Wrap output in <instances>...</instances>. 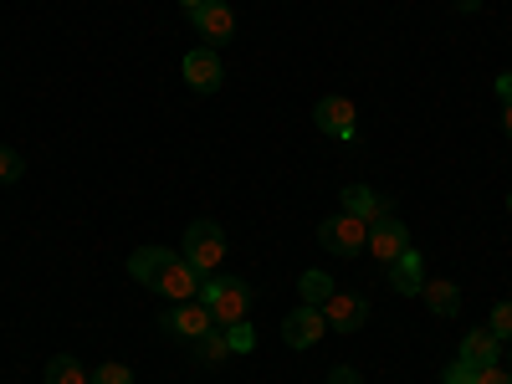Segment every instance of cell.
Instances as JSON below:
<instances>
[{"label": "cell", "instance_id": "6da1fadb", "mask_svg": "<svg viewBox=\"0 0 512 384\" xmlns=\"http://www.w3.org/2000/svg\"><path fill=\"white\" fill-rule=\"evenodd\" d=\"M200 303L210 308V318H216V328H231L241 318H251V282L241 277H205L200 282Z\"/></svg>", "mask_w": 512, "mask_h": 384}, {"label": "cell", "instance_id": "7a4b0ae2", "mask_svg": "<svg viewBox=\"0 0 512 384\" xmlns=\"http://www.w3.org/2000/svg\"><path fill=\"white\" fill-rule=\"evenodd\" d=\"M180 256L200 272V277H216L221 262H226V231L216 221H190L185 236H180Z\"/></svg>", "mask_w": 512, "mask_h": 384}, {"label": "cell", "instance_id": "3957f363", "mask_svg": "<svg viewBox=\"0 0 512 384\" xmlns=\"http://www.w3.org/2000/svg\"><path fill=\"white\" fill-rule=\"evenodd\" d=\"M318 246L333 251V256H359V251L369 246V221L349 216V210H338V216H328V221L318 226Z\"/></svg>", "mask_w": 512, "mask_h": 384}, {"label": "cell", "instance_id": "277c9868", "mask_svg": "<svg viewBox=\"0 0 512 384\" xmlns=\"http://www.w3.org/2000/svg\"><path fill=\"white\" fill-rule=\"evenodd\" d=\"M313 123L323 128L328 139H338V144H354V139H359V108H354L349 98H338V93L318 98V108H313Z\"/></svg>", "mask_w": 512, "mask_h": 384}, {"label": "cell", "instance_id": "5b68a950", "mask_svg": "<svg viewBox=\"0 0 512 384\" xmlns=\"http://www.w3.org/2000/svg\"><path fill=\"white\" fill-rule=\"evenodd\" d=\"M379 267H390V262H400V256L410 251V231H405V221L400 216H379V221H369V246H364Z\"/></svg>", "mask_w": 512, "mask_h": 384}, {"label": "cell", "instance_id": "8992f818", "mask_svg": "<svg viewBox=\"0 0 512 384\" xmlns=\"http://www.w3.org/2000/svg\"><path fill=\"white\" fill-rule=\"evenodd\" d=\"M159 328H164L169 338H185V344H195L200 333L216 328V318H210V308L200 303V297H190V303H169V313L159 318Z\"/></svg>", "mask_w": 512, "mask_h": 384}, {"label": "cell", "instance_id": "52a82bcc", "mask_svg": "<svg viewBox=\"0 0 512 384\" xmlns=\"http://www.w3.org/2000/svg\"><path fill=\"white\" fill-rule=\"evenodd\" d=\"M323 333H328V318H323V308L297 303V308L282 318V344H287V349H313Z\"/></svg>", "mask_w": 512, "mask_h": 384}, {"label": "cell", "instance_id": "ba28073f", "mask_svg": "<svg viewBox=\"0 0 512 384\" xmlns=\"http://www.w3.org/2000/svg\"><path fill=\"white\" fill-rule=\"evenodd\" d=\"M180 72H185V82H190V93H221V82H226V67H221L216 47H195V52H185Z\"/></svg>", "mask_w": 512, "mask_h": 384}, {"label": "cell", "instance_id": "9c48e42d", "mask_svg": "<svg viewBox=\"0 0 512 384\" xmlns=\"http://www.w3.org/2000/svg\"><path fill=\"white\" fill-rule=\"evenodd\" d=\"M190 21L205 36V47H226V41L236 36V11L226 6V0H205L200 11H190Z\"/></svg>", "mask_w": 512, "mask_h": 384}, {"label": "cell", "instance_id": "30bf717a", "mask_svg": "<svg viewBox=\"0 0 512 384\" xmlns=\"http://www.w3.org/2000/svg\"><path fill=\"white\" fill-rule=\"evenodd\" d=\"M323 318H328V328H338V333H359L364 318H369V297H364V292H333L328 303H323Z\"/></svg>", "mask_w": 512, "mask_h": 384}, {"label": "cell", "instance_id": "8fae6325", "mask_svg": "<svg viewBox=\"0 0 512 384\" xmlns=\"http://www.w3.org/2000/svg\"><path fill=\"white\" fill-rule=\"evenodd\" d=\"M200 272L185 262V256H169V267H164V277H159V287L154 292H164L169 303H190V297H200Z\"/></svg>", "mask_w": 512, "mask_h": 384}, {"label": "cell", "instance_id": "7c38bea8", "mask_svg": "<svg viewBox=\"0 0 512 384\" xmlns=\"http://www.w3.org/2000/svg\"><path fill=\"white\" fill-rule=\"evenodd\" d=\"M338 210H349L359 221H379V216H390V195H379L369 185H344L338 190Z\"/></svg>", "mask_w": 512, "mask_h": 384}, {"label": "cell", "instance_id": "4fadbf2b", "mask_svg": "<svg viewBox=\"0 0 512 384\" xmlns=\"http://www.w3.org/2000/svg\"><path fill=\"white\" fill-rule=\"evenodd\" d=\"M169 246H139L134 256H128V277H134L139 287H159V277H164V267H169Z\"/></svg>", "mask_w": 512, "mask_h": 384}, {"label": "cell", "instance_id": "5bb4252c", "mask_svg": "<svg viewBox=\"0 0 512 384\" xmlns=\"http://www.w3.org/2000/svg\"><path fill=\"white\" fill-rule=\"evenodd\" d=\"M390 287L400 297H420V287H425V256L415 246L400 256V262H390Z\"/></svg>", "mask_w": 512, "mask_h": 384}, {"label": "cell", "instance_id": "9a60e30c", "mask_svg": "<svg viewBox=\"0 0 512 384\" xmlns=\"http://www.w3.org/2000/svg\"><path fill=\"white\" fill-rule=\"evenodd\" d=\"M456 359H466V364H502V338L492 333V328H472V333H466L461 338V354Z\"/></svg>", "mask_w": 512, "mask_h": 384}, {"label": "cell", "instance_id": "2e32d148", "mask_svg": "<svg viewBox=\"0 0 512 384\" xmlns=\"http://www.w3.org/2000/svg\"><path fill=\"white\" fill-rule=\"evenodd\" d=\"M420 297H425V308H431L436 318H456L461 313V287L446 282V277H425Z\"/></svg>", "mask_w": 512, "mask_h": 384}, {"label": "cell", "instance_id": "e0dca14e", "mask_svg": "<svg viewBox=\"0 0 512 384\" xmlns=\"http://www.w3.org/2000/svg\"><path fill=\"white\" fill-rule=\"evenodd\" d=\"M41 384H93V374L72 354H57V359H47V369H41Z\"/></svg>", "mask_w": 512, "mask_h": 384}, {"label": "cell", "instance_id": "ac0fdd59", "mask_svg": "<svg viewBox=\"0 0 512 384\" xmlns=\"http://www.w3.org/2000/svg\"><path fill=\"white\" fill-rule=\"evenodd\" d=\"M195 359H200L205 369L226 364V359H231V338H226V328H210V333H200V338H195Z\"/></svg>", "mask_w": 512, "mask_h": 384}, {"label": "cell", "instance_id": "d6986e66", "mask_svg": "<svg viewBox=\"0 0 512 384\" xmlns=\"http://www.w3.org/2000/svg\"><path fill=\"white\" fill-rule=\"evenodd\" d=\"M333 292H338V287H333L328 272H303V277H297V303H308V308H323Z\"/></svg>", "mask_w": 512, "mask_h": 384}, {"label": "cell", "instance_id": "ffe728a7", "mask_svg": "<svg viewBox=\"0 0 512 384\" xmlns=\"http://www.w3.org/2000/svg\"><path fill=\"white\" fill-rule=\"evenodd\" d=\"M93 384H134V369L118 364V359H108V364L93 369Z\"/></svg>", "mask_w": 512, "mask_h": 384}, {"label": "cell", "instance_id": "44dd1931", "mask_svg": "<svg viewBox=\"0 0 512 384\" xmlns=\"http://www.w3.org/2000/svg\"><path fill=\"white\" fill-rule=\"evenodd\" d=\"M226 338H231V354H251L256 349V333H251V323L241 318V323H231L226 328Z\"/></svg>", "mask_w": 512, "mask_h": 384}, {"label": "cell", "instance_id": "7402d4cb", "mask_svg": "<svg viewBox=\"0 0 512 384\" xmlns=\"http://www.w3.org/2000/svg\"><path fill=\"white\" fill-rule=\"evenodd\" d=\"M441 384H477V364H466V359H451Z\"/></svg>", "mask_w": 512, "mask_h": 384}, {"label": "cell", "instance_id": "603a6c76", "mask_svg": "<svg viewBox=\"0 0 512 384\" xmlns=\"http://www.w3.org/2000/svg\"><path fill=\"white\" fill-rule=\"evenodd\" d=\"M487 328L507 344V338H512V303H497V308H492V318H487Z\"/></svg>", "mask_w": 512, "mask_h": 384}, {"label": "cell", "instance_id": "cb8c5ba5", "mask_svg": "<svg viewBox=\"0 0 512 384\" xmlns=\"http://www.w3.org/2000/svg\"><path fill=\"white\" fill-rule=\"evenodd\" d=\"M26 175V159L16 149H0V180H21Z\"/></svg>", "mask_w": 512, "mask_h": 384}, {"label": "cell", "instance_id": "d4e9b609", "mask_svg": "<svg viewBox=\"0 0 512 384\" xmlns=\"http://www.w3.org/2000/svg\"><path fill=\"white\" fill-rule=\"evenodd\" d=\"M477 384H512V369H502V364H482V369H477Z\"/></svg>", "mask_w": 512, "mask_h": 384}, {"label": "cell", "instance_id": "484cf974", "mask_svg": "<svg viewBox=\"0 0 512 384\" xmlns=\"http://www.w3.org/2000/svg\"><path fill=\"white\" fill-rule=\"evenodd\" d=\"M323 384H364V379H359V369L338 364V369H328V379H323Z\"/></svg>", "mask_w": 512, "mask_h": 384}, {"label": "cell", "instance_id": "4316f807", "mask_svg": "<svg viewBox=\"0 0 512 384\" xmlns=\"http://www.w3.org/2000/svg\"><path fill=\"white\" fill-rule=\"evenodd\" d=\"M492 88H497V98H502V108H507V103H512V72H502Z\"/></svg>", "mask_w": 512, "mask_h": 384}, {"label": "cell", "instance_id": "83f0119b", "mask_svg": "<svg viewBox=\"0 0 512 384\" xmlns=\"http://www.w3.org/2000/svg\"><path fill=\"white\" fill-rule=\"evenodd\" d=\"M451 6H456V11H466V16H472V11H482V0H451Z\"/></svg>", "mask_w": 512, "mask_h": 384}, {"label": "cell", "instance_id": "f1b7e54d", "mask_svg": "<svg viewBox=\"0 0 512 384\" xmlns=\"http://www.w3.org/2000/svg\"><path fill=\"white\" fill-rule=\"evenodd\" d=\"M502 134H507V139H512V103H507V108H502Z\"/></svg>", "mask_w": 512, "mask_h": 384}, {"label": "cell", "instance_id": "f546056e", "mask_svg": "<svg viewBox=\"0 0 512 384\" xmlns=\"http://www.w3.org/2000/svg\"><path fill=\"white\" fill-rule=\"evenodd\" d=\"M180 6H185V11H200V6H205V0H180Z\"/></svg>", "mask_w": 512, "mask_h": 384}, {"label": "cell", "instance_id": "4dcf8cb0", "mask_svg": "<svg viewBox=\"0 0 512 384\" xmlns=\"http://www.w3.org/2000/svg\"><path fill=\"white\" fill-rule=\"evenodd\" d=\"M507 210H512V195H507Z\"/></svg>", "mask_w": 512, "mask_h": 384}, {"label": "cell", "instance_id": "1f68e13d", "mask_svg": "<svg viewBox=\"0 0 512 384\" xmlns=\"http://www.w3.org/2000/svg\"><path fill=\"white\" fill-rule=\"evenodd\" d=\"M507 344H512V338H507ZM507 359H512V354H507Z\"/></svg>", "mask_w": 512, "mask_h": 384}]
</instances>
